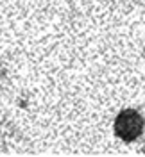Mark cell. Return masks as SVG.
Here are the masks:
<instances>
[{"mask_svg": "<svg viewBox=\"0 0 145 157\" xmlns=\"http://www.w3.org/2000/svg\"><path fill=\"white\" fill-rule=\"evenodd\" d=\"M145 128V120L136 109H124L115 120V134L122 141H135L142 136Z\"/></svg>", "mask_w": 145, "mask_h": 157, "instance_id": "1", "label": "cell"}, {"mask_svg": "<svg viewBox=\"0 0 145 157\" xmlns=\"http://www.w3.org/2000/svg\"><path fill=\"white\" fill-rule=\"evenodd\" d=\"M143 154H145V147H143Z\"/></svg>", "mask_w": 145, "mask_h": 157, "instance_id": "2", "label": "cell"}]
</instances>
